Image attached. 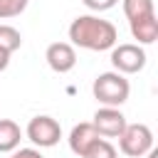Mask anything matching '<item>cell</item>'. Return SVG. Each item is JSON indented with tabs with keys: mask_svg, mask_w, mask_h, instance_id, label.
<instances>
[{
	"mask_svg": "<svg viewBox=\"0 0 158 158\" xmlns=\"http://www.w3.org/2000/svg\"><path fill=\"white\" fill-rule=\"evenodd\" d=\"M22 47V35L20 30H15L12 25H0V49L5 52H17Z\"/></svg>",
	"mask_w": 158,
	"mask_h": 158,
	"instance_id": "7c38bea8",
	"label": "cell"
},
{
	"mask_svg": "<svg viewBox=\"0 0 158 158\" xmlns=\"http://www.w3.org/2000/svg\"><path fill=\"white\" fill-rule=\"evenodd\" d=\"M10 52H5V49H0V72H5L7 69V64H10Z\"/></svg>",
	"mask_w": 158,
	"mask_h": 158,
	"instance_id": "e0dca14e",
	"label": "cell"
},
{
	"mask_svg": "<svg viewBox=\"0 0 158 158\" xmlns=\"http://www.w3.org/2000/svg\"><path fill=\"white\" fill-rule=\"evenodd\" d=\"M99 138H101V136L96 133V128L91 126V121H84V123H77V126L69 131V138H67V141H69L72 153L81 158V156H84Z\"/></svg>",
	"mask_w": 158,
	"mask_h": 158,
	"instance_id": "ba28073f",
	"label": "cell"
},
{
	"mask_svg": "<svg viewBox=\"0 0 158 158\" xmlns=\"http://www.w3.org/2000/svg\"><path fill=\"white\" fill-rule=\"evenodd\" d=\"M153 148V131L146 123H126L118 136V151L128 158H141Z\"/></svg>",
	"mask_w": 158,
	"mask_h": 158,
	"instance_id": "3957f363",
	"label": "cell"
},
{
	"mask_svg": "<svg viewBox=\"0 0 158 158\" xmlns=\"http://www.w3.org/2000/svg\"><path fill=\"white\" fill-rule=\"evenodd\" d=\"M44 59L49 64L52 72L57 74H67L77 67V49L69 42H52L44 52Z\"/></svg>",
	"mask_w": 158,
	"mask_h": 158,
	"instance_id": "52a82bcc",
	"label": "cell"
},
{
	"mask_svg": "<svg viewBox=\"0 0 158 158\" xmlns=\"http://www.w3.org/2000/svg\"><path fill=\"white\" fill-rule=\"evenodd\" d=\"M91 126L96 128V133L101 138H118L126 128V116L121 114V109L101 106V109H96V114L91 118Z\"/></svg>",
	"mask_w": 158,
	"mask_h": 158,
	"instance_id": "8992f818",
	"label": "cell"
},
{
	"mask_svg": "<svg viewBox=\"0 0 158 158\" xmlns=\"http://www.w3.org/2000/svg\"><path fill=\"white\" fill-rule=\"evenodd\" d=\"M146 49L141 44H133V42H123V44H114L111 47V64H114V72L118 74H138L143 67H146Z\"/></svg>",
	"mask_w": 158,
	"mask_h": 158,
	"instance_id": "277c9868",
	"label": "cell"
},
{
	"mask_svg": "<svg viewBox=\"0 0 158 158\" xmlns=\"http://www.w3.org/2000/svg\"><path fill=\"white\" fill-rule=\"evenodd\" d=\"M91 94L94 99L101 104V106H114L118 109L121 104L128 101V94H131V84L123 74L118 72H101L94 84H91Z\"/></svg>",
	"mask_w": 158,
	"mask_h": 158,
	"instance_id": "7a4b0ae2",
	"label": "cell"
},
{
	"mask_svg": "<svg viewBox=\"0 0 158 158\" xmlns=\"http://www.w3.org/2000/svg\"><path fill=\"white\" fill-rule=\"evenodd\" d=\"M22 128L12 118H0V153H12L20 148Z\"/></svg>",
	"mask_w": 158,
	"mask_h": 158,
	"instance_id": "30bf717a",
	"label": "cell"
},
{
	"mask_svg": "<svg viewBox=\"0 0 158 158\" xmlns=\"http://www.w3.org/2000/svg\"><path fill=\"white\" fill-rule=\"evenodd\" d=\"M10 158H44V156L37 148H17V151H12Z\"/></svg>",
	"mask_w": 158,
	"mask_h": 158,
	"instance_id": "2e32d148",
	"label": "cell"
},
{
	"mask_svg": "<svg viewBox=\"0 0 158 158\" xmlns=\"http://www.w3.org/2000/svg\"><path fill=\"white\" fill-rule=\"evenodd\" d=\"M25 133H27V138H30L35 146H40V148H52V146H57L59 138H62V126H59L57 118L42 114V116L30 118Z\"/></svg>",
	"mask_w": 158,
	"mask_h": 158,
	"instance_id": "5b68a950",
	"label": "cell"
},
{
	"mask_svg": "<svg viewBox=\"0 0 158 158\" xmlns=\"http://www.w3.org/2000/svg\"><path fill=\"white\" fill-rule=\"evenodd\" d=\"M30 0H0V20H10L25 12Z\"/></svg>",
	"mask_w": 158,
	"mask_h": 158,
	"instance_id": "5bb4252c",
	"label": "cell"
},
{
	"mask_svg": "<svg viewBox=\"0 0 158 158\" xmlns=\"http://www.w3.org/2000/svg\"><path fill=\"white\" fill-rule=\"evenodd\" d=\"M81 158H118V153H116V148L111 146V141H106V138H99Z\"/></svg>",
	"mask_w": 158,
	"mask_h": 158,
	"instance_id": "4fadbf2b",
	"label": "cell"
},
{
	"mask_svg": "<svg viewBox=\"0 0 158 158\" xmlns=\"http://www.w3.org/2000/svg\"><path fill=\"white\" fill-rule=\"evenodd\" d=\"M128 27H131V35L133 40H138V44H153L158 40V20L156 15H146V17H138V20H128Z\"/></svg>",
	"mask_w": 158,
	"mask_h": 158,
	"instance_id": "9c48e42d",
	"label": "cell"
},
{
	"mask_svg": "<svg viewBox=\"0 0 158 158\" xmlns=\"http://www.w3.org/2000/svg\"><path fill=\"white\" fill-rule=\"evenodd\" d=\"M89 10H94V12H104V10H111L118 0H81Z\"/></svg>",
	"mask_w": 158,
	"mask_h": 158,
	"instance_id": "9a60e30c",
	"label": "cell"
},
{
	"mask_svg": "<svg viewBox=\"0 0 158 158\" xmlns=\"http://www.w3.org/2000/svg\"><path fill=\"white\" fill-rule=\"evenodd\" d=\"M121 7H123V15H126L128 20H138V17H146V15H156L153 0H121Z\"/></svg>",
	"mask_w": 158,
	"mask_h": 158,
	"instance_id": "8fae6325",
	"label": "cell"
},
{
	"mask_svg": "<svg viewBox=\"0 0 158 158\" xmlns=\"http://www.w3.org/2000/svg\"><path fill=\"white\" fill-rule=\"evenodd\" d=\"M69 44L81 47L89 52H106L118 42V30L114 22L99 17V15H79L69 25Z\"/></svg>",
	"mask_w": 158,
	"mask_h": 158,
	"instance_id": "6da1fadb",
	"label": "cell"
}]
</instances>
